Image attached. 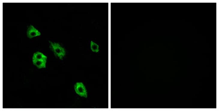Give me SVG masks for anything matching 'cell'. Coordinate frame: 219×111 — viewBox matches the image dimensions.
Instances as JSON below:
<instances>
[{"label": "cell", "instance_id": "obj_1", "mask_svg": "<svg viewBox=\"0 0 219 111\" xmlns=\"http://www.w3.org/2000/svg\"><path fill=\"white\" fill-rule=\"evenodd\" d=\"M50 48L53 52L55 56L59 58L61 60H63L66 55V52L65 49L62 47L59 44L54 43L50 41Z\"/></svg>", "mask_w": 219, "mask_h": 111}, {"label": "cell", "instance_id": "obj_2", "mask_svg": "<svg viewBox=\"0 0 219 111\" xmlns=\"http://www.w3.org/2000/svg\"><path fill=\"white\" fill-rule=\"evenodd\" d=\"M75 92L80 97H87V93L85 85L82 82H78L75 84L74 86Z\"/></svg>", "mask_w": 219, "mask_h": 111}, {"label": "cell", "instance_id": "obj_3", "mask_svg": "<svg viewBox=\"0 0 219 111\" xmlns=\"http://www.w3.org/2000/svg\"><path fill=\"white\" fill-rule=\"evenodd\" d=\"M41 35L40 32L35 28L33 25H30L28 26L27 35L28 38H32L34 37L39 36Z\"/></svg>", "mask_w": 219, "mask_h": 111}, {"label": "cell", "instance_id": "obj_4", "mask_svg": "<svg viewBox=\"0 0 219 111\" xmlns=\"http://www.w3.org/2000/svg\"><path fill=\"white\" fill-rule=\"evenodd\" d=\"M33 64L39 69L46 68V60H33Z\"/></svg>", "mask_w": 219, "mask_h": 111}, {"label": "cell", "instance_id": "obj_5", "mask_svg": "<svg viewBox=\"0 0 219 111\" xmlns=\"http://www.w3.org/2000/svg\"><path fill=\"white\" fill-rule=\"evenodd\" d=\"M47 57L43 53L39 52H37L34 54L33 60H47Z\"/></svg>", "mask_w": 219, "mask_h": 111}, {"label": "cell", "instance_id": "obj_6", "mask_svg": "<svg viewBox=\"0 0 219 111\" xmlns=\"http://www.w3.org/2000/svg\"><path fill=\"white\" fill-rule=\"evenodd\" d=\"M91 48L92 51L98 52L99 51V46L93 41L91 42Z\"/></svg>", "mask_w": 219, "mask_h": 111}]
</instances>
